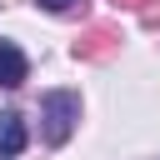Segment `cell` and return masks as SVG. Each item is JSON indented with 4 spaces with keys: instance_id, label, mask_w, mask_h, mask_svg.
I'll use <instances>...</instances> for the list:
<instances>
[{
    "instance_id": "obj_6",
    "label": "cell",
    "mask_w": 160,
    "mask_h": 160,
    "mask_svg": "<svg viewBox=\"0 0 160 160\" xmlns=\"http://www.w3.org/2000/svg\"><path fill=\"white\" fill-rule=\"evenodd\" d=\"M45 10H75V5H85V0H40Z\"/></svg>"
},
{
    "instance_id": "obj_3",
    "label": "cell",
    "mask_w": 160,
    "mask_h": 160,
    "mask_svg": "<svg viewBox=\"0 0 160 160\" xmlns=\"http://www.w3.org/2000/svg\"><path fill=\"white\" fill-rule=\"evenodd\" d=\"M25 75H30L25 50H20L15 40H0V85H5V90H20V85H25Z\"/></svg>"
},
{
    "instance_id": "obj_4",
    "label": "cell",
    "mask_w": 160,
    "mask_h": 160,
    "mask_svg": "<svg viewBox=\"0 0 160 160\" xmlns=\"http://www.w3.org/2000/svg\"><path fill=\"white\" fill-rule=\"evenodd\" d=\"M25 140H30V135H25V120H20L15 110H5V115H0V155L15 160V155L25 150Z\"/></svg>"
},
{
    "instance_id": "obj_8",
    "label": "cell",
    "mask_w": 160,
    "mask_h": 160,
    "mask_svg": "<svg viewBox=\"0 0 160 160\" xmlns=\"http://www.w3.org/2000/svg\"><path fill=\"white\" fill-rule=\"evenodd\" d=\"M0 160H10V155H0Z\"/></svg>"
},
{
    "instance_id": "obj_1",
    "label": "cell",
    "mask_w": 160,
    "mask_h": 160,
    "mask_svg": "<svg viewBox=\"0 0 160 160\" xmlns=\"http://www.w3.org/2000/svg\"><path fill=\"white\" fill-rule=\"evenodd\" d=\"M40 120H45V140L50 145H65L75 120H80V95L75 90H45L40 95Z\"/></svg>"
},
{
    "instance_id": "obj_5",
    "label": "cell",
    "mask_w": 160,
    "mask_h": 160,
    "mask_svg": "<svg viewBox=\"0 0 160 160\" xmlns=\"http://www.w3.org/2000/svg\"><path fill=\"white\" fill-rule=\"evenodd\" d=\"M140 20H145V25H160V0H145V5H140Z\"/></svg>"
},
{
    "instance_id": "obj_2",
    "label": "cell",
    "mask_w": 160,
    "mask_h": 160,
    "mask_svg": "<svg viewBox=\"0 0 160 160\" xmlns=\"http://www.w3.org/2000/svg\"><path fill=\"white\" fill-rule=\"evenodd\" d=\"M120 50V30L115 25H90L75 35V60H110Z\"/></svg>"
},
{
    "instance_id": "obj_7",
    "label": "cell",
    "mask_w": 160,
    "mask_h": 160,
    "mask_svg": "<svg viewBox=\"0 0 160 160\" xmlns=\"http://www.w3.org/2000/svg\"><path fill=\"white\" fill-rule=\"evenodd\" d=\"M110 5H125V10H140L145 0H110Z\"/></svg>"
}]
</instances>
